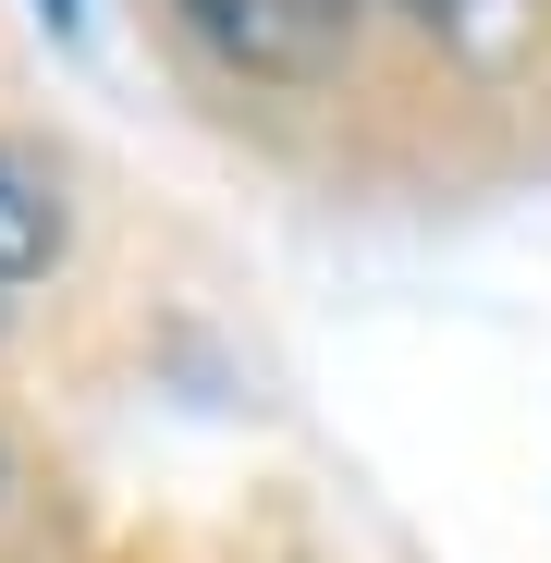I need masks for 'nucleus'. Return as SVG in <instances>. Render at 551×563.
<instances>
[{"label":"nucleus","instance_id":"obj_3","mask_svg":"<svg viewBox=\"0 0 551 563\" xmlns=\"http://www.w3.org/2000/svg\"><path fill=\"white\" fill-rule=\"evenodd\" d=\"M417 13H429V25H453V13H478V0H417Z\"/></svg>","mask_w":551,"mask_h":563},{"label":"nucleus","instance_id":"obj_2","mask_svg":"<svg viewBox=\"0 0 551 563\" xmlns=\"http://www.w3.org/2000/svg\"><path fill=\"white\" fill-rule=\"evenodd\" d=\"M62 269V172L0 147V319H13L37 282Z\"/></svg>","mask_w":551,"mask_h":563},{"label":"nucleus","instance_id":"obj_1","mask_svg":"<svg viewBox=\"0 0 551 563\" xmlns=\"http://www.w3.org/2000/svg\"><path fill=\"white\" fill-rule=\"evenodd\" d=\"M184 25H197L221 62L295 74V62H319V49L355 25V0H184Z\"/></svg>","mask_w":551,"mask_h":563}]
</instances>
